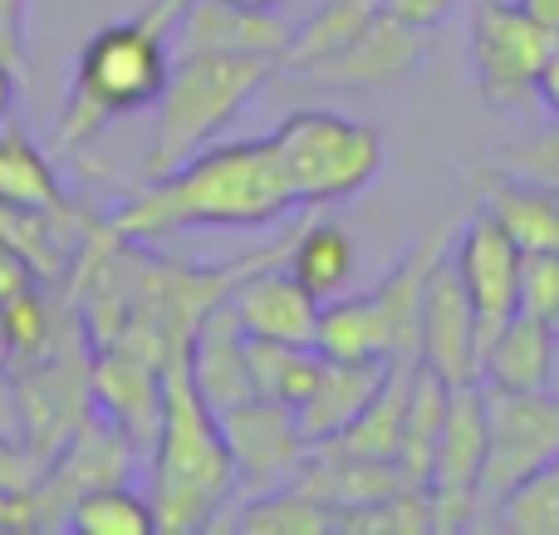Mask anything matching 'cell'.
Returning <instances> with one entry per match:
<instances>
[{"mask_svg": "<svg viewBox=\"0 0 559 535\" xmlns=\"http://www.w3.org/2000/svg\"><path fill=\"white\" fill-rule=\"evenodd\" d=\"M285 163L275 138L216 143L187 157L167 177L133 192L108 222L114 241H167L182 231H236V226H271L295 212Z\"/></svg>", "mask_w": 559, "mask_h": 535, "instance_id": "6da1fadb", "label": "cell"}, {"mask_svg": "<svg viewBox=\"0 0 559 535\" xmlns=\"http://www.w3.org/2000/svg\"><path fill=\"white\" fill-rule=\"evenodd\" d=\"M187 0H153L143 15L114 20L84 39L69 74V94L59 108L55 143L69 153H84L114 118L138 114L157 104L173 69V29L182 20Z\"/></svg>", "mask_w": 559, "mask_h": 535, "instance_id": "7a4b0ae2", "label": "cell"}, {"mask_svg": "<svg viewBox=\"0 0 559 535\" xmlns=\"http://www.w3.org/2000/svg\"><path fill=\"white\" fill-rule=\"evenodd\" d=\"M236 491V462L216 408L197 393L187 349L163 364V423L153 438V516L163 535L216 531Z\"/></svg>", "mask_w": 559, "mask_h": 535, "instance_id": "3957f363", "label": "cell"}, {"mask_svg": "<svg viewBox=\"0 0 559 535\" xmlns=\"http://www.w3.org/2000/svg\"><path fill=\"white\" fill-rule=\"evenodd\" d=\"M271 59L251 55H212V49H177L167 84L157 94L153 138L143 147V177L157 182L187 157L216 143L226 123L251 104L271 79Z\"/></svg>", "mask_w": 559, "mask_h": 535, "instance_id": "277c9868", "label": "cell"}, {"mask_svg": "<svg viewBox=\"0 0 559 535\" xmlns=\"http://www.w3.org/2000/svg\"><path fill=\"white\" fill-rule=\"evenodd\" d=\"M271 138L299 206H338L383 173V138L329 108H295Z\"/></svg>", "mask_w": 559, "mask_h": 535, "instance_id": "5b68a950", "label": "cell"}, {"mask_svg": "<svg viewBox=\"0 0 559 535\" xmlns=\"http://www.w3.org/2000/svg\"><path fill=\"white\" fill-rule=\"evenodd\" d=\"M486 393V472H481V507L476 516H496L515 487L535 477L545 462L559 457V393L550 389H491Z\"/></svg>", "mask_w": 559, "mask_h": 535, "instance_id": "8992f818", "label": "cell"}, {"mask_svg": "<svg viewBox=\"0 0 559 535\" xmlns=\"http://www.w3.org/2000/svg\"><path fill=\"white\" fill-rule=\"evenodd\" d=\"M555 35L535 25L515 0H481L472 15V74L491 108H531L535 79Z\"/></svg>", "mask_w": 559, "mask_h": 535, "instance_id": "52a82bcc", "label": "cell"}, {"mask_svg": "<svg viewBox=\"0 0 559 535\" xmlns=\"http://www.w3.org/2000/svg\"><path fill=\"white\" fill-rule=\"evenodd\" d=\"M481 472H486V393H481V379H476L452 389L442 432H437L432 472H427V497H432V511H437V531L476 526Z\"/></svg>", "mask_w": 559, "mask_h": 535, "instance_id": "ba28073f", "label": "cell"}, {"mask_svg": "<svg viewBox=\"0 0 559 535\" xmlns=\"http://www.w3.org/2000/svg\"><path fill=\"white\" fill-rule=\"evenodd\" d=\"M216 418H222L226 448H231V462H236V487L251 491V497L275 487H295L309 452H314L295 408L271 399H251L241 408L216 413Z\"/></svg>", "mask_w": 559, "mask_h": 535, "instance_id": "9c48e42d", "label": "cell"}, {"mask_svg": "<svg viewBox=\"0 0 559 535\" xmlns=\"http://www.w3.org/2000/svg\"><path fill=\"white\" fill-rule=\"evenodd\" d=\"M521 255L525 251L506 236V226L496 222L486 206L456 231L452 265L466 285V300H472L481 354H486V344L521 314Z\"/></svg>", "mask_w": 559, "mask_h": 535, "instance_id": "30bf717a", "label": "cell"}, {"mask_svg": "<svg viewBox=\"0 0 559 535\" xmlns=\"http://www.w3.org/2000/svg\"><path fill=\"white\" fill-rule=\"evenodd\" d=\"M423 369L437 379L476 383L481 379V340H476V314L466 300V285L452 265V251L432 265L423 290Z\"/></svg>", "mask_w": 559, "mask_h": 535, "instance_id": "8fae6325", "label": "cell"}, {"mask_svg": "<svg viewBox=\"0 0 559 535\" xmlns=\"http://www.w3.org/2000/svg\"><path fill=\"white\" fill-rule=\"evenodd\" d=\"M423 55H427V29L378 10L364 25V35L348 39L324 64H314L309 79L334 88H388V84H403L423 64Z\"/></svg>", "mask_w": 559, "mask_h": 535, "instance_id": "7c38bea8", "label": "cell"}, {"mask_svg": "<svg viewBox=\"0 0 559 535\" xmlns=\"http://www.w3.org/2000/svg\"><path fill=\"white\" fill-rule=\"evenodd\" d=\"M295 25L280 10L236 5V0H187L173 29V49H212V55H251L280 69Z\"/></svg>", "mask_w": 559, "mask_h": 535, "instance_id": "4fadbf2b", "label": "cell"}, {"mask_svg": "<svg viewBox=\"0 0 559 535\" xmlns=\"http://www.w3.org/2000/svg\"><path fill=\"white\" fill-rule=\"evenodd\" d=\"M187 369L192 383L216 413L241 408L255 399V379H251V354H246V324L236 314L231 295L212 305V310L197 320L192 344H187Z\"/></svg>", "mask_w": 559, "mask_h": 535, "instance_id": "5bb4252c", "label": "cell"}, {"mask_svg": "<svg viewBox=\"0 0 559 535\" xmlns=\"http://www.w3.org/2000/svg\"><path fill=\"white\" fill-rule=\"evenodd\" d=\"M231 305L241 314L246 334L255 340H285V344H314L319 330V300L289 275V265L261 261L231 285Z\"/></svg>", "mask_w": 559, "mask_h": 535, "instance_id": "9a60e30c", "label": "cell"}, {"mask_svg": "<svg viewBox=\"0 0 559 535\" xmlns=\"http://www.w3.org/2000/svg\"><path fill=\"white\" fill-rule=\"evenodd\" d=\"M94 393L128 448H153L163 423V364L138 349H114L98 359Z\"/></svg>", "mask_w": 559, "mask_h": 535, "instance_id": "2e32d148", "label": "cell"}, {"mask_svg": "<svg viewBox=\"0 0 559 535\" xmlns=\"http://www.w3.org/2000/svg\"><path fill=\"white\" fill-rule=\"evenodd\" d=\"M388 373H393L388 359H324V354H319V373H314V383H309L305 403L295 408L305 438L314 442V448L319 442H334L338 432L383 393Z\"/></svg>", "mask_w": 559, "mask_h": 535, "instance_id": "e0dca14e", "label": "cell"}, {"mask_svg": "<svg viewBox=\"0 0 559 535\" xmlns=\"http://www.w3.org/2000/svg\"><path fill=\"white\" fill-rule=\"evenodd\" d=\"M555 354H559L555 324H545V320H535V314L521 310L491 344H486L481 383H491V389H515V393L550 389Z\"/></svg>", "mask_w": 559, "mask_h": 535, "instance_id": "ac0fdd59", "label": "cell"}, {"mask_svg": "<svg viewBox=\"0 0 559 535\" xmlns=\"http://www.w3.org/2000/svg\"><path fill=\"white\" fill-rule=\"evenodd\" d=\"M314 349L324 359H388L393 364V320H388L378 290L334 295L319 305Z\"/></svg>", "mask_w": 559, "mask_h": 535, "instance_id": "d6986e66", "label": "cell"}, {"mask_svg": "<svg viewBox=\"0 0 559 535\" xmlns=\"http://www.w3.org/2000/svg\"><path fill=\"white\" fill-rule=\"evenodd\" d=\"M0 202L20 206V212L69 222V202H64V187H59L55 167L35 147V138L15 123H0Z\"/></svg>", "mask_w": 559, "mask_h": 535, "instance_id": "ffe728a7", "label": "cell"}, {"mask_svg": "<svg viewBox=\"0 0 559 535\" xmlns=\"http://www.w3.org/2000/svg\"><path fill=\"white\" fill-rule=\"evenodd\" d=\"M486 212L506 226L525 255L555 251L559 255V187L531 182V177H506V182L486 187Z\"/></svg>", "mask_w": 559, "mask_h": 535, "instance_id": "44dd1931", "label": "cell"}, {"mask_svg": "<svg viewBox=\"0 0 559 535\" xmlns=\"http://www.w3.org/2000/svg\"><path fill=\"white\" fill-rule=\"evenodd\" d=\"M354 271H358V246L344 226L324 222V216L299 226L295 246H289V275H295L319 305L344 295L348 285H354Z\"/></svg>", "mask_w": 559, "mask_h": 535, "instance_id": "7402d4cb", "label": "cell"}, {"mask_svg": "<svg viewBox=\"0 0 559 535\" xmlns=\"http://www.w3.org/2000/svg\"><path fill=\"white\" fill-rule=\"evenodd\" d=\"M383 10V0H319L314 15L299 20L295 39H289L280 69H295V74H309L314 64H324L329 55L348 45V39L364 35V25Z\"/></svg>", "mask_w": 559, "mask_h": 535, "instance_id": "603a6c76", "label": "cell"}, {"mask_svg": "<svg viewBox=\"0 0 559 535\" xmlns=\"http://www.w3.org/2000/svg\"><path fill=\"white\" fill-rule=\"evenodd\" d=\"M226 531L241 535H329L334 531V511L305 487H275L251 497Z\"/></svg>", "mask_w": 559, "mask_h": 535, "instance_id": "cb8c5ba5", "label": "cell"}, {"mask_svg": "<svg viewBox=\"0 0 559 535\" xmlns=\"http://www.w3.org/2000/svg\"><path fill=\"white\" fill-rule=\"evenodd\" d=\"M246 354H251V379H255V399L285 403L299 408L319 373V349L314 344H285V340H255L246 334Z\"/></svg>", "mask_w": 559, "mask_h": 535, "instance_id": "d4e9b609", "label": "cell"}, {"mask_svg": "<svg viewBox=\"0 0 559 535\" xmlns=\"http://www.w3.org/2000/svg\"><path fill=\"white\" fill-rule=\"evenodd\" d=\"M69 531L79 535H157L153 501L138 491L118 487V482H98V487L79 491L69 507Z\"/></svg>", "mask_w": 559, "mask_h": 535, "instance_id": "484cf974", "label": "cell"}, {"mask_svg": "<svg viewBox=\"0 0 559 535\" xmlns=\"http://www.w3.org/2000/svg\"><path fill=\"white\" fill-rule=\"evenodd\" d=\"M334 531H344V535H427V531H437V511L423 487H403L383 501L338 511Z\"/></svg>", "mask_w": 559, "mask_h": 535, "instance_id": "4316f807", "label": "cell"}, {"mask_svg": "<svg viewBox=\"0 0 559 535\" xmlns=\"http://www.w3.org/2000/svg\"><path fill=\"white\" fill-rule=\"evenodd\" d=\"M496 526L511 535H559V457L496 507Z\"/></svg>", "mask_w": 559, "mask_h": 535, "instance_id": "83f0119b", "label": "cell"}, {"mask_svg": "<svg viewBox=\"0 0 559 535\" xmlns=\"http://www.w3.org/2000/svg\"><path fill=\"white\" fill-rule=\"evenodd\" d=\"M49 344V305L39 300V290H20L15 300L0 305V354H15V359H29Z\"/></svg>", "mask_w": 559, "mask_h": 535, "instance_id": "f1b7e54d", "label": "cell"}, {"mask_svg": "<svg viewBox=\"0 0 559 535\" xmlns=\"http://www.w3.org/2000/svg\"><path fill=\"white\" fill-rule=\"evenodd\" d=\"M521 310L550 324L559 310V255L555 251H531L521 255Z\"/></svg>", "mask_w": 559, "mask_h": 535, "instance_id": "f546056e", "label": "cell"}, {"mask_svg": "<svg viewBox=\"0 0 559 535\" xmlns=\"http://www.w3.org/2000/svg\"><path fill=\"white\" fill-rule=\"evenodd\" d=\"M501 167L511 177H531V182L559 187V123L550 133H535V138H525V143H511L501 153Z\"/></svg>", "mask_w": 559, "mask_h": 535, "instance_id": "4dcf8cb0", "label": "cell"}, {"mask_svg": "<svg viewBox=\"0 0 559 535\" xmlns=\"http://www.w3.org/2000/svg\"><path fill=\"white\" fill-rule=\"evenodd\" d=\"M25 25H29V0H0V59L10 69L25 64Z\"/></svg>", "mask_w": 559, "mask_h": 535, "instance_id": "1f68e13d", "label": "cell"}, {"mask_svg": "<svg viewBox=\"0 0 559 535\" xmlns=\"http://www.w3.org/2000/svg\"><path fill=\"white\" fill-rule=\"evenodd\" d=\"M35 265H29V255L25 251H15L10 241H0V305L5 300H15L20 290H29L35 285Z\"/></svg>", "mask_w": 559, "mask_h": 535, "instance_id": "d6a6232c", "label": "cell"}, {"mask_svg": "<svg viewBox=\"0 0 559 535\" xmlns=\"http://www.w3.org/2000/svg\"><path fill=\"white\" fill-rule=\"evenodd\" d=\"M452 5H456V0H383L388 15L407 20V25H423V29L442 25V20L452 15Z\"/></svg>", "mask_w": 559, "mask_h": 535, "instance_id": "836d02e7", "label": "cell"}, {"mask_svg": "<svg viewBox=\"0 0 559 535\" xmlns=\"http://www.w3.org/2000/svg\"><path fill=\"white\" fill-rule=\"evenodd\" d=\"M535 104H545L559 118V35H555L550 55H545V64H540V79H535Z\"/></svg>", "mask_w": 559, "mask_h": 535, "instance_id": "e575fe53", "label": "cell"}, {"mask_svg": "<svg viewBox=\"0 0 559 535\" xmlns=\"http://www.w3.org/2000/svg\"><path fill=\"white\" fill-rule=\"evenodd\" d=\"M515 5H521L535 25H545L550 35H559V0H515Z\"/></svg>", "mask_w": 559, "mask_h": 535, "instance_id": "d590c367", "label": "cell"}, {"mask_svg": "<svg viewBox=\"0 0 559 535\" xmlns=\"http://www.w3.org/2000/svg\"><path fill=\"white\" fill-rule=\"evenodd\" d=\"M15 74L20 69H10L0 59V123H10V108H15Z\"/></svg>", "mask_w": 559, "mask_h": 535, "instance_id": "8d00e7d4", "label": "cell"}, {"mask_svg": "<svg viewBox=\"0 0 559 535\" xmlns=\"http://www.w3.org/2000/svg\"><path fill=\"white\" fill-rule=\"evenodd\" d=\"M236 5H255V10H285L289 0H236Z\"/></svg>", "mask_w": 559, "mask_h": 535, "instance_id": "74e56055", "label": "cell"}, {"mask_svg": "<svg viewBox=\"0 0 559 535\" xmlns=\"http://www.w3.org/2000/svg\"><path fill=\"white\" fill-rule=\"evenodd\" d=\"M550 324H555V334H559V310H555V320H550Z\"/></svg>", "mask_w": 559, "mask_h": 535, "instance_id": "f35d334b", "label": "cell"}]
</instances>
